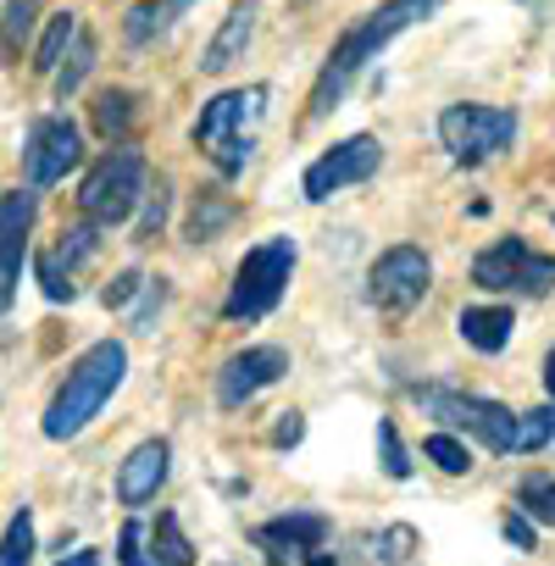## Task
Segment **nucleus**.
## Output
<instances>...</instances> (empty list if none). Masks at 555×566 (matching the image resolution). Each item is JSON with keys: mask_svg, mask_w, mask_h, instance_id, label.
Listing matches in <instances>:
<instances>
[{"mask_svg": "<svg viewBox=\"0 0 555 566\" xmlns=\"http://www.w3.org/2000/svg\"><path fill=\"white\" fill-rule=\"evenodd\" d=\"M439 12V0H384L378 12H367L339 45H334V56L323 62V73H317V90H312V117H323V112H334L339 101H345V90L356 84V73L395 40V34H406L411 23H422V18H433Z\"/></svg>", "mask_w": 555, "mask_h": 566, "instance_id": "1", "label": "nucleus"}, {"mask_svg": "<svg viewBox=\"0 0 555 566\" xmlns=\"http://www.w3.org/2000/svg\"><path fill=\"white\" fill-rule=\"evenodd\" d=\"M128 378V350L117 339H101L95 350L78 356V367L67 373V384L56 389L51 411H45V439H73L90 428V417H101V406L123 389Z\"/></svg>", "mask_w": 555, "mask_h": 566, "instance_id": "2", "label": "nucleus"}, {"mask_svg": "<svg viewBox=\"0 0 555 566\" xmlns=\"http://www.w3.org/2000/svg\"><path fill=\"white\" fill-rule=\"evenodd\" d=\"M261 112H266V90H228V95L206 101V112L195 123V145H200V156L222 178H239L244 172V161L255 150Z\"/></svg>", "mask_w": 555, "mask_h": 566, "instance_id": "3", "label": "nucleus"}, {"mask_svg": "<svg viewBox=\"0 0 555 566\" xmlns=\"http://www.w3.org/2000/svg\"><path fill=\"white\" fill-rule=\"evenodd\" d=\"M295 255H301V250H295L290 233H278V239L244 250V261H239V272H233V290H228V301H222V317H228V323H255V317H266L278 301H284V290H290Z\"/></svg>", "mask_w": 555, "mask_h": 566, "instance_id": "4", "label": "nucleus"}, {"mask_svg": "<svg viewBox=\"0 0 555 566\" xmlns=\"http://www.w3.org/2000/svg\"><path fill=\"white\" fill-rule=\"evenodd\" d=\"M139 195H145V156L128 150V145H117V150H106V156L90 167L78 206H84V217H90L95 228H117V222L134 217Z\"/></svg>", "mask_w": 555, "mask_h": 566, "instance_id": "5", "label": "nucleus"}, {"mask_svg": "<svg viewBox=\"0 0 555 566\" xmlns=\"http://www.w3.org/2000/svg\"><path fill=\"white\" fill-rule=\"evenodd\" d=\"M472 283L494 295H549L555 290V255H538L527 239H500L472 261Z\"/></svg>", "mask_w": 555, "mask_h": 566, "instance_id": "6", "label": "nucleus"}, {"mask_svg": "<svg viewBox=\"0 0 555 566\" xmlns=\"http://www.w3.org/2000/svg\"><path fill=\"white\" fill-rule=\"evenodd\" d=\"M439 139H444V150L461 167H478V161L500 156L516 139V112H505V106H472V101L467 106H444Z\"/></svg>", "mask_w": 555, "mask_h": 566, "instance_id": "7", "label": "nucleus"}, {"mask_svg": "<svg viewBox=\"0 0 555 566\" xmlns=\"http://www.w3.org/2000/svg\"><path fill=\"white\" fill-rule=\"evenodd\" d=\"M417 400H422L439 422L478 433L494 455H511V444H516V411H511V406L483 400V395H450V389H417Z\"/></svg>", "mask_w": 555, "mask_h": 566, "instance_id": "8", "label": "nucleus"}, {"mask_svg": "<svg viewBox=\"0 0 555 566\" xmlns=\"http://www.w3.org/2000/svg\"><path fill=\"white\" fill-rule=\"evenodd\" d=\"M428 283H433V261H428L417 244H395V250H384V255L373 261L367 295H373V306H384V312H411V306L428 295Z\"/></svg>", "mask_w": 555, "mask_h": 566, "instance_id": "9", "label": "nucleus"}, {"mask_svg": "<svg viewBox=\"0 0 555 566\" xmlns=\"http://www.w3.org/2000/svg\"><path fill=\"white\" fill-rule=\"evenodd\" d=\"M378 167H384V145L373 134H356V139L334 145L328 156H317L306 167V200H328V195H339L350 184H367Z\"/></svg>", "mask_w": 555, "mask_h": 566, "instance_id": "10", "label": "nucleus"}, {"mask_svg": "<svg viewBox=\"0 0 555 566\" xmlns=\"http://www.w3.org/2000/svg\"><path fill=\"white\" fill-rule=\"evenodd\" d=\"M284 373H290V350H278V345H250V350H239V356L222 361V373H217V400L233 411V406L255 400L261 389H272Z\"/></svg>", "mask_w": 555, "mask_h": 566, "instance_id": "11", "label": "nucleus"}, {"mask_svg": "<svg viewBox=\"0 0 555 566\" xmlns=\"http://www.w3.org/2000/svg\"><path fill=\"white\" fill-rule=\"evenodd\" d=\"M78 156H84V139H78V128H73L67 117H45V123H34V134H29V150H23L29 184H34V189H51V184H62V178L78 167Z\"/></svg>", "mask_w": 555, "mask_h": 566, "instance_id": "12", "label": "nucleus"}, {"mask_svg": "<svg viewBox=\"0 0 555 566\" xmlns=\"http://www.w3.org/2000/svg\"><path fill=\"white\" fill-rule=\"evenodd\" d=\"M34 217H40V206H34L29 189L0 200V306H12V295H18V272H23V255H29Z\"/></svg>", "mask_w": 555, "mask_h": 566, "instance_id": "13", "label": "nucleus"}, {"mask_svg": "<svg viewBox=\"0 0 555 566\" xmlns=\"http://www.w3.org/2000/svg\"><path fill=\"white\" fill-rule=\"evenodd\" d=\"M167 467H172L167 439H145V444L123 461V472H117V500H123V505H150L156 489L167 483Z\"/></svg>", "mask_w": 555, "mask_h": 566, "instance_id": "14", "label": "nucleus"}, {"mask_svg": "<svg viewBox=\"0 0 555 566\" xmlns=\"http://www.w3.org/2000/svg\"><path fill=\"white\" fill-rule=\"evenodd\" d=\"M101 250L95 228H67L62 233V250L56 255H40V283H45V295L51 301H73V272Z\"/></svg>", "mask_w": 555, "mask_h": 566, "instance_id": "15", "label": "nucleus"}, {"mask_svg": "<svg viewBox=\"0 0 555 566\" xmlns=\"http://www.w3.org/2000/svg\"><path fill=\"white\" fill-rule=\"evenodd\" d=\"M250 34H255V0H233V12L222 18L217 40H211V45H206V56H200V67H206V73H228V67L244 56Z\"/></svg>", "mask_w": 555, "mask_h": 566, "instance_id": "16", "label": "nucleus"}, {"mask_svg": "<svg viewBox=\"0 0 555 566\" xmlns=\"http://www.w3.org/2000/svg\"><path fill=\"white\" fill-rule=\"evenodd\" d=\"M455 328H461V339H467L472 350L494 356V350H505V345H511L516 317H511V306H467V312L455 317Z\"/></svg>", "mask_w": 555, "mask_h": 566, "instance_id": "17", "label": "nucleus"}, {"mask_svg": "<svg viewBox=\"0 0 555 566\" xmlns=\"http://www.w3.org/2000/svg\"><path fill=\"white\" fill-rule=\"evenodd\" d=\"M189 7H195V0H145V7H134V12L123 18V40H128V45H156Z\"/></svg>", "mask_w": 555, "mask_h": 566, "instance_id": "18", "label": "nucleus"}, {"mask_svg": "<svg viewBox=\"0 0 555 566\" xmlns=\"http://www.w3.org/2000/svg\"><path fill=\"white\" fill-rule=\"evenodd\" d=\"M261 544H290V549H323V538H328V522L323 516H312V511H295V516H278V522H266L261 533H255Z\"/></svg>", "mask_w": 555, "mask_h": 566, "instance_id": "19", "label": "nucleus"}, {"mask_svg": "<svg viewBox=\"0 0 555 566\" xmlns=\"http://www.w3.org/2000/svg\"><path fill=\"white\" fill-rule=\"evenodd\" d=\"M150 566H195V544L184 538L178 511H161V516H156V533H150Z\"/></svg>", "mask_w": 555, "mask_h": 566, "instance_id": "20", "label": "nucleus"}, {"mask_svg": "<svg viewBox=\"0 0 555 566\" xmlns=\"http://www.w3.org/2000/svg\"><path fill=\"white\" fill-rule=\"evenodd\" d=\"M90 67H95V34H73V45H67V62L56 67V101H73L78 95V84L90 78Z\"/></svg>", "mask_w": 555, "mask_h": 566, "instance_id": "21", "label": "nucleus"}, {"mask_svg": "<svg viewBox=\"0 0 555 566\" xmlns=\"http://www.w3.org/2000/svg\"><path fill=\"white\" fill-rule=\"evenodd\" d=\"M95 128H101V139H128L134 134V95L128 90H106L101 101H95Z\"/></svg>", "mask_w": 555, "mask_h": 566, "instance_id": "22", "label": "nucleus"}, {"mask_svg": "<svg viewBox=\"0 0 555 566\" xmlns=\"http://www.w3.org/2000/svg\"><path fill=\"white\" fill-rule=\"evenodd\" d=\"M73 34H78V18H73V12L51 18V29H45V40H40V56H34V73H56L62 56H67V45H73Z\"/></svg>", "mask_w": 555, "mask_h": 566, "instance_id": "23", "label": "nucleus"}, {"mask_svg": "<svg viewBox=\"0 0 555 566\" xmlns=\"http://www.w3.org/2000/svg\"><path fill=\"white\" fill-rule=\"evenodd\" d=\"M516 511H522L527 522L555 527V478H522V489H516Z\"/></svg>", "mask_w": 555, "mask_h": 566, "instance_id": "24", "label": "nucleus"}, {"mask_svg": "<svg viewBox=\"0 0 555 566\" xmlns=\"http://www.w3.org/2000/svg\"><path fill=\"white\" fill-rule=\"evenodd\" d=\"M40 7H45V0H7V18H0V45L23 51V40H29L34 23H40Z\"/></svg>", "mask_w": 555, "mask_h": 566, "instance_id": "25", "label": "nucleus"}, {"mask_svg": "<svg viewBox=\"0 0 555 566\" xmlns=\"http://www.w3.org/2000/svg\"><path fill=\"white\" fill-rule=\"evenodd\" d=\"M34 560V516L29 505L7 522V538H0V566H29Z\"/></svg>", "mask_w": 555, "mask_h": 566, "instance_id": "26", "label": "nucleus"}, {"mask_svg": "<svg viewBox=\"0 0 555 566\" xmlns=\"http://www.w3.org/2000/svg\"><path fill=\"white\" fill-rule=\"evenodd\" d=\"M422 455L439 467V472H450V478H461V472H472V450L461 444V439H450V433H433L428 444H422Z\"/></svg>", "mask_w": 555, "mask_h": 566, "instance_id": "27", "label": "nucleus"}, {"mask_svg": "<svg viewBox=\"0 0 555 566\" xmlns=\"http://www.w3.org/2000/svg\"><path fill=\"white\" fill-rule=\"evenodd\" d=\"M228 217H233V206H228V200L200 195V200H195V217H189V239H195V244H200V239H211V233H217Z\"/></svg>", "mask_w": 555, "mask_h": 566, "instance_id": "28", "label": "nucleus"}, {"mask_svg": "<svg viewBox=\"0 0 555 566\" xmlns=\"http://www.w3.org/2000/svg\"><path fill=\"white\" fill-rule=\"evenodd\" d=\"M378 450H384V472H389V478H411V455H406L400 428H395L389 417L378 422Z\"/></svg>", "mask_w": 555, "mask_h": 566, "instance_id": "29", "label": "nucleus"}, {"mask_svg": "<svg viewBox=\"0 0 555 566\" xmlns=\"http://www.w3.org/2000/svg\"><path fill=\"white\" fill-rule=\"evenodd\" d=\"M411 549H417V533L406 527V522H395V527H384L378 533V560H389V566H400V560H411Z\"/></svg>", "mask_w": 555, "mask_h": 566, "instance_id": "30", "label": "nucleus"}, {"mask_svg": "<svg viewBox=\"0 0 555 566\" xmlns=\"http://www.w3.org/2000/svg\"><path fill=\"white\" fill-rule=\"evenodd\" d=\"M117 560H123V566H150V560H145V527H139V522H123V533H117Z\"/></svg>", "mask_w": 555, "mask_h": 566, "instance_id": "31", "label": "nucleus"}, {"mask_svg": "<svg viewBox=\"0 0 555 566\" xmlns=\"http://www.w3.org/2000/svg\"><path fill=\"white\" fill-rule=\"evenodd\" d=\"M139 290H145V277H139V272H117V277L106 283V295H101V301H106V306H128Z\"/></svg>", "mask_w": 555, "mask_h": 566, "instance_id": "32", "label": "nucleus"}, {"mask_svg": "<svg viewBox=\"0 0 555 566\" xmlns=\"http://www.w3.org/2000/svg\"><path fill=\"white\" fill-rule=\"evenodd\" d=\"M161 222H167V178H156V195H150V211H145V222H139V239H156Z\"/></svg>", "mask_w": 555, "mask_h": 566, "instance_id": "33", "label": "nucleus"}, {"mask_svg": "<svg viewBox=\"0 0 555 566\" xmlns=\"http://www.w3.org/2000/svg\"><path fill=\"white\" fill-rule=\"evenodd\" d=\"M301 433H306L301 411H284V422L272 428V444H278V450H290V444H301Z\"/></svg>", "mask_w": 555, "mask_h": 566, "instance_id": "34", "label": "nucleus"}, {"mask_svg": "<svg viewBox=\"0 0 555 566\" xmlns=\"http://www.w3.org/2000/svg\"><path fill=\"white\" fill-rule=\"evenodd\" d=\"M500 533H505V538H511L516 549H533V522H527L522 511H511V516L500 522Z\"/></svg>", "mask_w": 555, "mask_h": 566, "instance_id": "35", "label": "nucleus"}, {"mask_svg": "<svg viewBox=\"0 0 555 566\" xmlns=\"http://www.w3.org/2000/svg\"><path fill=\"white\" fill-rule=\"evenodd\" d=\"M56 566H101V555H95V549H73V555L56 560Z\"/></svg>", "mask_w": 555, "mask_h": 566, "instance_id": "36", "label": "nucleus"}, {"mask_svg": "<svg viewBox=\"0 0 555 566\" xmlns=\"http://www.w3.org/2000/svg\"><path fill=\"white\" fill-rule=\"evenodd\" d=\"M544 389H549V400H555V350L544 356Z\"/></svg>", "mask_w": 555, "mask_h": 566, "instance_id": "37", "label": "nucleus"}, {"mask_svg": "<svg viewBox=\"0 0 555 566\" xmlns=\"http://www.w3.org/2000/svg\"><path fill=\"white\" fill-rule=\"evenodd\" d=\"M306 566H339V560H334V555H323V549H312V555H306Z\"/></svg>", "mask_w": 555, "mask_h": 566, "instance_id": "38", "label": "nucleus"}]
</instances>
